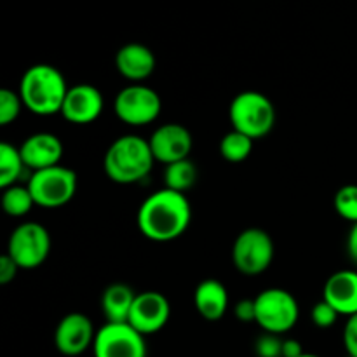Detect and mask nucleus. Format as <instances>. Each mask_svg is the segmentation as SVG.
Returning <instances> with one entry per match:
<instances>
[{
  "instance_id": "obj_1",
  "label": "nucleus",
  "mask_w": 357,
  "mask_h": 357,
  "mask_svg": "<svg viewBox=\"0 0 357 357\" xmlns=\"http://www.w3.org/2000/svg\"><path fill=\"white\" fill-rule=\"evenodd\" d=\"M192 206L187 195L160 188L142 202L136 216L139 232L153 243H171L187 232Z\"/></svg>"
},
{
  "instance_id": "obj_2",
  "label": "nucleus",
  "mask_w": 357,
  "mask_h": 357,
  "mask_svg": "<svg viewBox=\"0 0 357 357\" xmlns=\"http://www.w3.org/2000/svg\"><path fill=\"white\" fill-rule=\"evenodd\" d=\"M153 153L149 139L138 135H124L110 143L103 157V169L108 180L119 185H135L152 171Z\"/></svg>"
},
{
  "instance_id": "obj_3",
  "label": "nucleus",
  "mask_w": 357,
  "mask_h": 357,
  "mask_svg": "<svg viewBox=\"0 0 357 357\" xmlns=\"http://www.w3.org/2000/svg\"><path fill=\"white\" fill-rule=\"evenodd\" d=\"M70 87L56 66L38 63L30 66L20 80V96L24 108L38 117L61 114L63 101Z\"/></svg>"
},
{
  "instance_id": "obj_4",
  "label": "nucleus",
  "mask_w": 357,
  "mask_h": 357,
  "mask_svg": "<svg viewBox=\"0 0 357 357\" xmlns=\"http://www.w3.org/2000/svg\"><path fill=\"white\" fill-rule=\"evenodd\" d=\"M229 119L234 131L261 139L274 129L278 112L271 98L258 91H243L236 94L229 107Z\"/></svg>"
},
{
  "instance_id": "obj_5",
  "label": "nucleus",
  "mask_w": 357,
  "mask_h": 357,
  "mask_svg": "<svg viewBox=\"0 0 357 357\" xmlns=\"http://www.w3.org/2000/svg\"><path fill=\"white\" fill-rule=\"evenodd\" d=\"M257 321L265 333L284 335L296 326L300 307L295 296L282 288H267L255 296Z\"/></svg>"
},
{
  "instance_id": "obj_6",
  "label": "nucleus",
  "mask_w": 357,
  "mask_h": 357,
  "mask_svg": "<svg viewBox=\"0 0 357 357\" xmlns=\"http://www.w3.org/2000/svg\"><path fill=\"white\" fill-rule=\"evenodd\" d=\"M28 188L33 195L35 206L44 209H58L68 204L77 192V174L70 167L52 166L33 171L28 180Z\"/></svg>"
},
{
  "instance_id": "obj_7",
  "label": "nucleus",
  "mask_w": 357,
  "mask_h": 357,
  "mask_svg": "<svg viewBox=\"0 0 357 357\" xmlns=\"http://www.w3.org/2000/svg\"><path fill=\"white\" fill-rule=\"evenodd\" d=\"M51 236L37 222L20 223L7 241V255L21 271H33L45 264L51 253Z\"/></svg>"
},
{
  "instance_id": "obj_8",
  "label": "nucleus",
  "mask_w": 357,
  "mask_h": 357,
  "mask_svg": "<svg viewBox=\"0 0 357 357\" xmlns=\"http://www.w3.org/2000/svg\"><path fill=\"white\" fill-rule=\"evenodd\" d=\"M115 115L124 124L132 128L149 126L159 119L162 100L159 93L145 84H129L122 87L114 101Z\"/></svg>"
},
{
  "instance_id": "obj_9",
  "label": "nucleus",
  "mask_w": 357,
  "mask_h": 357,
  "mask_svg": "<svg viewBox=\"0 0 357 357\" xmlns=\"http://www.w3.org/2000/svg\"><path fill=\"white\" fill-rule=\"evenodd\" d=\"M275 248L271 234L264 229L243 230L236 237L232 246V264L241 274L260 275L267 271L274 261Z\"/></svg>"
},
{
  "instance_id": "obj_10",
  "label": "nucleus",
  "mask_w": 357,
  "mask_h": 357,
  "mask_svg": "<svg viewBox=\"0 0 357 357\" xmlns=\"http://www.w3.org/2000/svg\"><path fill=\"white\" fill-rule=\"evenodd\" d=\"M94 357H146V342L129 323H105L96 331Z\"/></svg>"
},
{
  "instance_id": "obj_11",
  "label": "nucleus",
  "mask_w": 357,
  "mask_h": 357,
  "mask_svg": "<svg viewBox=\"0 0 357 357\" xmlns=\"http://www.w3.org/2000/svg\"><path fill=\"white\" fill-rule=\"evenodd\" d=\"M171 317V303L160 291H143L136 295L128 323L136 331L149 337L164 330Z\"/></svg>"
},
{
  "instance_id": "obj_12",
  "label": "nucleus",
  "mask_w": 357,
  "mask_h": 357,
  "mask_svg": "<svg viewBox=\"0 0 357 357\" xmlns=\"http://www.w3.org/2000/svg\"><path fill=\"white\" fill-rule=\"evenodd\" d=\"M96 330L86 314L70 312L58 323L54 330V345L59 354L77 357L93 349Z\"/></svg>"
},
{
  "instance_id": "obj_13",
  "label": "nucleus",
  "mask_w": 357,
  "mask_h": 357,
  "mask_svg": "<svg viewBox=\"0 0 357 357\" xmlns=\"http://www.w3.org/2000/svg\"><path fill=\"white\" fill-rule=\"evenodd\" d=\"M149 143L150 149H152L153 159L167 166V164L178 162V160L190 159L194 138H192V132L183 124L167 122V124L159 126L152 132Z\"/></svg>"
},
{
  "instance_id": "obj_14",
  "label": "nucleus",
  "mask_w": 357,
  "mask_h": 357,
  "mask_svg": "<svg viewBox=\"0 0 357 357\" xmlns=\"http://www.w3.org/2000/svg\"><path fill=\"white\" fill-rule=\"evenodd\" d=\"M105 98L93 84H75L66 93L61 107V115L66 122L75 126L93 124L103 114Z\"/></svg>"
},
{
  "instance_id": "obj_15",
  "label": "nucleus",
  "mask_w": 357,
  "mask_h": 357,
  "mask_svg": "<svg viewBox=\"0 0 357 357\" xmlns=\"http://www.w3.org/2000/svg\"><path fill=\"white\" fill-rule=\"evenodd\" d=\"M20 152L24 166L33 173V171L58 166L61 162L65 149H63L61 139L52 132H35L21 143Z\"/></svg>"
},
{
  "instance_id": "obj_16",
  "label": "nucleus",
  "mask_w": 357,
  "mask_h": 357,
  "mask_svg": "<svg viewBox=\"0 0 357 357\" xmlns=\"http://www.w3.org/2000/svg\"><path fill=\"white\" fill-rule=\"evenodd\" d=\"M115 66L124 79L132 84H142L155 72L157 59L150 47L139 42H129L122 45L115 54Z\"/></svg>"
},
{
  "instance_id": "obj_17",
  "label": "nucleus",
  "mask_w": 357,
  "mask_h": 357,
  "mask_svg": "<svg viewBox=\"0 0 357 357\" xmlns=\"http://www.w3.org/2000/svg\"><path fill=\"white\" fill-rule=\"evenodd\" d=\"M323 300L330 303L340 316H356L357 271H338L331 274L324 284Z\"/></svg>"
},
{
  "instance_id": "obj_18",
  "label": "nucleus",
  "mask_w": 357,
  "mask_h": 357,
  "mask_svg": "<svg viewBox=\"0 0 357 357\" xmlns=\"http://www.w3.org/2000/svg\"><path fill=\"white\" fill-rule=\"evenodd\" d=\"M194 305L199 316L209 323L223 319L230 305L229 291L218 279H204L194 291Z\"/></svg>"
},
{
  "instance_id": "obj_19",
  "label": "nucleus",
  "mask_w": 357,
  "mask_h": 357,
  "mask_svg": "<svg viewBox=\"0 0 357 357\" xmlns=\"http://www.w3.org/2000/svg\"><path fill=\"white\" fill-rule=\"evenodd\" d=\"M136 293L124 282H114L101 296V310L107 323H128Z\"/></svg>"
},
{
  "instance_id": "obj_20",
  "label": "nucleus",
  "mask_w": 357,
  "mask_h": 357,
  "mask_svg": "<svg viewBox=\"0 0 357 357\" xmlns=\"http://www.w3.org/2000/svg\"><path fill=\"white\" fill-rule=\"evenodd\" d=\"M164 188H169V190L180 192L185 194L187 190H190L195 183H197V166L194 164V160L183 159L178 160V162L167 164L164 167Z\"/></svg>"
},
{
  "instance_id": "obj_21",
  "label": "nucleus",
  "mask_w": 357,
  "mask_h": 357,
  "mask_svg": "<svg viewBox=\"0 0 357 357\" xmlns=\"http://www.w3.org/2000/svg\"><path fill=\"white\" fill-rule=\"evenodd\" d=\"M2 209L6 215L13 218H23L33 209L35 201L28 185H10V187L2 188Z\"/></svg>"
},
{
  "instance_id": "obj_22",
  "label": "nucleus",
  "mask_w": 357,
  "mask_h": 357,
  "mask_svg": "<svg viewBox=\"0 0 357 357\" xmlns=\"http://www.w3.org/2000/svg\"><path fill=\"white\" fill-rule=\"evenodd\" d=\"M23 157H21L20 146L10 143H0V187L7 188L16 185L24 171Z\"/></svg>"
},
{
  "instance_id": "obj_23",
  "label": "nucleus",
  "mask_w": 357,
  "mask_h": 357,
  "mask_svg": "<svg viewBox=\"0 0 357 357\" xmlns=\"http://www.w3.org/2000/svg\"><path fill=\"white\" fill-rule=\"evenodd\" d=\"M253 152V139L239 131H230L220 142V155L227 162L239 164L244 162Z\"/></svg>"
},
{
  "instance_id": "obj_24",
  "label": "nucleus",
  "mask_w": 357,
  "mask_h": 357,
  "mask_svg": "<svg viewBox=\"0 0 357 357\" xmlns=\"http://www.w3.org/2000/svg\"><path fill=\"white\" fill-rule=\"evenodd\" d=\"M335 211L345 222L357 223V185H344L338 188L333 199Z\"/></svg>"
},
{
  "instance_id": "obj_25",
  "label": "nucleus",
  "mask_w": 357,
  "mask_h": 357,
  "mask_svg": "<svg viewBox=\"0 0 357 357\" xmlns=\"http://www.w3.org/2000/svg\"><path fill=\"white\" fill-rule=\"evenodd\" d=\"M23 100H21L20 93L13 89H0V126H9L20 117L21 110H23Z\"/></svg>"
},
{
  "instance_id": "obj_26",
  "label": "nucleus",
  "mask_w": 357,
  "mask_h": 357,
  "mask_svg": "<svg viewBox=\"0 0 357 357\" xmlns=\"http://www.w3.org/2000/svg\"><path fill=\"white\" fill-rule=\"evenodd\" d=\"M338 317H340V314H338L330 303L324 302V300L317 302L316 305L312 307V310H310V319H312V323L316 324L317 328H321V330H328V328L333 326V324L337 323Z\"/></svg>"
},
{
  "instance_id": "obj_27",
  "label": "nucleus",
  "mask_w": 357,
  "mask_h": 357,
  "mask_svg": "<svg viewBox=\"0 0 357 357\" xmlns=\"http://www.w3.org/2000/svg\"><path fill=\"white\" fill-rule=\"evenodd\" d=\"M282 351V338L281 335L265 333L257 338L255 344V352L258 357H281Z\"/></svg>"
},
{
  "instance_id": "obj_28",
  "label": "nucleus",
  "mask_w": 357,
  "mask_h": 357,
  "mask_svg": "<svg viewBox=\"0 0 357 357\" xmlns=\"http://www.w3.org/2000/svg\"><path fill=\"white\" fill-rule=\"evenodd\" d=\"M342 338H344V347L347 351V356L357 357V314L347 317Z\"/></svg>"
},
{
  "instance_id": "obj_29",
  "label": "nucleus",
  "mask_w": 357,
  "mask_h": 357,
  "mask_svg": "<svg viewBox=\"0 0 357 357\" xmlns=\"http://www.w3.org/2000/svg\"><path fill=\"white\" fill-rule=\"evenodd\" d=\"M234 314L241 323H255L257 321V307H255V298H243L234 307Z\"/></svg>"
},
{
  "instance_id": "obj_30",
  "label": "nucleus",
  "mask_w": 357,
  "mask_h": 357,
  "mask_svg": "<svg viewBox=\"0 0 357 357\" xmlns=\"http://www.w3.org/2000/svg\"><path fill=\"white\" fill-rule=\"evenodd\" d=\"M17 271H21L16 265V261L9 257V255H2L0 257V284L6 286L16 279Z\"/></svg>"
},
{
  "instance_id": "obj_31",
  "label": "nucleus",
  "mask_w": 357,
  "mask_h": 357,
  "mask_svg": "<svg viewBox=\"0 0 357 357\" xmlns=\"http://www.w3.org/2000/svg\"><path fill=\"white\" fill-rule=\"evenodd\" d=\"M305 352H303L302 344L295 338H286L282 340V351L281 357H302Z\"/></svg>"
},
{
  "instance_id": "obj_32",
  "label": "nucleus",
  "mask_w": 357,
  "mask_h": 357,
  "mask_svg": "<svg viewBox=\"0 0 357 357\" xmlns=\"http://www.w3.org/2000/svg\"><path fill=\"white\" fill-rule=\"evenodd\" d=\"M347 253L357 264V223L351 227V232L347 236Z\"/></svg>"
},
{
  "instance_id": "obj_33",
  "label": "nucleus",
  "mask_w": 357,
  "mask_h": 357,
  "mask_svg": "<svg viewBox=\"0 0 357 357\" xmlns=\"http://www.w3.org/2000/svg\"><path fill=\"white\" fill-rule=\"evenodd\" d=\"M302 357H321V356H317V354H309V352H305V354H303Z\"/></svg>"
},
{
  "instance_id": "obj_34",
  "label": "nucleus",
  "mask_w": 357,
  "mask_h": 357,
  "mask_svg": "<svg viewBox=\"0 0 357 357\" xmlns=\"http://www.w3.org/2000/svg\"><path fill=\"white\" fill-rule=\"evenodd\" d=\"M347 357H351V356H347Z\"/></svg>"
}]
</instances>
